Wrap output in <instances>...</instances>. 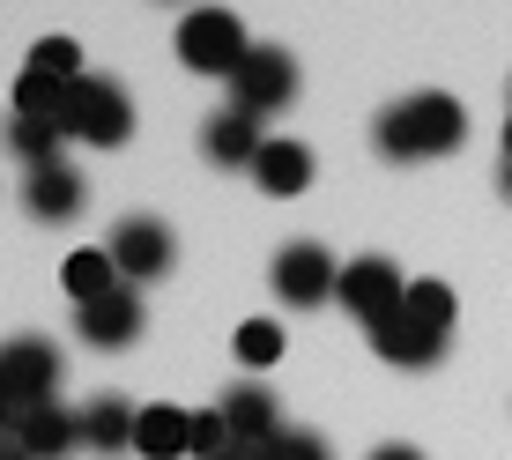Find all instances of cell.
<instances>
[{"label": "cell", "instance_id": "5b68a950", "mask_svg": "<svg viewBox=\"0 0 512 460\" xmlns=\"http://www.w3.org/2000/svg\"><path fill=\"white\" fill-rule=\"evenodd\" d=\"M268 282H275V297H282V305L312 312V305H327V297L342 290V260H334L320 238H290V245L275 253Z\"/></svg>", "mask_w": 512, "mask_h": 460}, {"label": "cell", "instance_id": "603a6c76", "mask_svg": "<svg viewBox=\"0 0 512 460\" xmlns=\"http://www.w3.org/2000/svg\"><path fill=\"white\" fill-rule=\"evenodd\" d=\"M238 438H231V423H223V409H201L193 416V460H216V453H231Z\"/></svg>", "mask_w": 512, "mask_h": 460}, {"label": "cell", "instance_id": "8992f818", "mask_svg": "<svg viewBox=\"0 0 512 460\" xmlns=\"http://www.w3.org/2000/svg\"><path fill=\"white\" fill-rule=\"evenodd\" d=\"M401 297H409V275H401L386 253H357V260H342V290H334V305L357 312L364 334H372L379 320H394Z\"/></svg>", "mask_w": 512, "mask_h": 460}, {"label": "cell", "instance_id": "d6986e66", "mask_svg": "<svg viewBox=\"0 0 512 460\" xmlns=\"http://www.w3.org/2000/svg\"><path fill=\"white\" fill-rule=\"evenodd\" d=\"M67 90H75V82H52L38 67H23V75H15V119H52V127H60Z\"/></svg>", "mask_w": 512, "mask_h": 460}, {"label": "cell", "instance_id": "f1b7e54d", "mask_svg": "<svg viewBox=\"0 0 512 460\" xmlns=\"http://www.w3.org/2000/svg\"><path fill=\"white\" fill-rule=\"evenodd\" d=\"M498 186H505V201H512V164H505V179H498Z\"/></svg>", "mask_w": 512, "mask_h": 460}, {"label": "cell", "instance_id": "9a60e30c", "mask_svg": "<svg viewBox=\"0 0 512 460\" xmlns=\"http://www.w3.org/2000/svg\"><path fill=\"white\" fill-rule=\"evenodd\" d=\"M216 409H223V423H231V438H238V446H253V453L268 446V438H282V409H275V394H268L260 379L231 386Z\"/></svg>", "mask_w": 512, "mask_h": 460}, {"label": "cell", "instance_id": "4fadbf2b", "mask_svg": "<svg viewBox=\"0 0 512 460\" xmlns=\"http://www.w3.org/2000/svg\"><path fill=\"white\" fill-rule=\"evenodd\" d=\"M253 186L268 193V201H297V193L312 186V149L297 134H268V149L253 156Z\"/></svg>", "mask_w": 512, "mask_h": 460}, {"label": "cell", "instance_id": "83f0119b", "mask_svg": "<svg viewBox=\"0 0 512 460\" xmlns=\"http://www.w3.org/2000/svg\"><path fill=\"white\" fill-rule=\"evenodd\" d=\"M505 164H512V119H505Z\"/></svg>", "mask_w": 512, "mask_h": 460}, {"label": "cell", "instance_id": "277c9868", "mask_svg": "<svg viewBox=\"0 0 512 460\" xmlns=\"http://www.w3.org/2000/svg\"><path fill=\"white\" fill-rule=\"evenodd\" d=\"M245 52H253V38H245V23L231 8H193L179 15V60L193 67V75H223L231 82L245 67Z\"/></svg>", "mask_w": 512, "mask_h": 460}, {"label": "cell", "instance_id": "44dd1931", "mask_svg": "<svg viewBox=\"0 0 512 460\" xmlns=\"http://www.w3.org/2000/svg\"><path fill=\"white\" fill-rule=\"evenodd\" d=\"M231 349H238L245 371H268V364L282 357V327H275V320H245V327L231 334Z\"/></svg>", "mask_w": 512, "mask_h": 460}, {"label": "cell", "instance_id": "8fae6325", "mask_svg": "<svg viewBox=\"0 0 512 460\" xmlns=\"http://www.w3.org/2000/svg\"><path fill=\"white\" fill-rule=\"evenodd\" d=\"M23 208L38 223H75L82 208H90V186H82V171L67 164H45V171H23Z\"/></svg>", "mask_w": 512, "mask_h": 460}, {"label": "cell", "instance_id": "cb8c5ba5", "mask_svg": "<svg viewBox=\"0 0 512 460\" xmlns=\"http://www.w3.org/2000/svg\"><path fill=\"white\" fill-rule=\"evenodd\" d=\"M253 460H334V453H327V438H312V431H282V438H268Z\"/></svg>", "mask_w": 512, "mask_h": 460}, {"label": "cell", "instance_id": "ba28073f", "mask_svg": "<svg viewBox=\"0 0 512 460\" xmlns=\"http://www.w3.org/2000/svg\"><path fill=\"white\" fill-rule=\"evenodd\" d=\"M290 97H297V60L282 45H253V52H245V67L231 75V104H238V112H253V119H268Z\"/></svg>", "mask_w": 512, "mask_h": 460}, {"label": "cell", "instance_id": "7402d4cb", "mask_svg": "<svg viewBox=\"0 0 512 460\" xmlns=\"http://www.w3.org/2000/svg\"><path fill=\"white\" fill-rule=\"evenodd\" d=\"M30 67L52 75V82H82V45L75 38H38L30 45Z\"/></svg>", "mask_w": 512, "mask_h": 460}, {"label": "cell", "instance_id": "6da1fadb", "mask_svg": "<svg viewBox=\"0 0 512 460\" xmlns=\"http://www.w3.org/2000/svg\"><path fill=\"white\" fill-rule=\"evenodd\" d=\"M372 141H379V156H394V164L453 156L468 141V112H461V97H446V90H416V97H401V104L379 112Z\"/></svg>", "mask_w": 512, "mask_h": 460}, {"label": "cell", "instance_id": "e0dca14e", "mask_svg": "<svg viewBox=\"0 0 512 460\" xmlns=\"http://www.w3.org/2000/svg\"><path fill=\"white\" fill-rule=\"evenodd\" d=\"M134 416H141V409H127L119 394L82 401V409H75V423H82V446H90V453H127V446H134Z\"/></svg>", "mask_w": 512, "mask_h": 460}, {"label": "cell", "instance_id": "d4e9b609", "mask_svg": "<svg viewBox=\"0 0 512 460\" xmlns=\"http://www.w3.org/2000/svg\"><path fill=\"white\" fill-rule=\"evenodd\" d=\"M372 460H423V453H416V446H379Z\"/></svg>", "mask_w": 512, "mask_h": 460}, {"label": "cell", "instance_id": "2e32d148", "mask_svg": "<svg viewBox=\"0 0 512 460\" xmlns=\"http://www.w3.org/2000/svg\"><path fill=\"white\" fill-rule=\"evenodd\" d=\"M201 149L216 156V164H245V171H253V156L268 149V134H260V119H253V112L223 104V112H216V119L201 127Z\"/></svg>", "mask_w": 512, "mask_h": 460}, {"label": "cell", "instance_id": "ac0fdd59", "mask_svg": "<svg viewBox=\"0 0 512 460\" xmlns=\"http://www.w3.org/2000/svg\"><path fill=\"white\" fill-rule=\"evenodd\" d=\"M60 282H67V297H75V312L97 305V297H112V290H119L112 245H82V253H67V260H60Z\"/></svg>", "mask_w": 512, "mask_h": 460}, {"label": "cell", "instance_id": "52a82bcc", "mask_svg": "<svg viewBox=\"0 0 512 460\" xmlns=\"http://www.w3.org/2000/svg\"><path fill=\"white\" fill-rule=\"evenodd\" d=\"M52 386H60V349H52L45 334H15V342H0V401H8L15 416L45 409Z\"/></svg>", "mask_w": 512, "mask_h": 460}, {"label": "cell", "instance_id": "7a4b0ae2", "mask_svg": "<svg viewBox=\"0 0 512 460\" xmlns=\"http://www.w3.org/2000/svg\"><path fill=\"white\" fill-rule=\"evenodd\" d=\"M453 312H461V305H453L446 282H409L401 312L372 327V349H379L386 364H401V371H423V364L446 357V342H453Z\"/></svg>", "mask_w": 512, "mask_h": 460}, {"label": "cell", "instance_id": "5bb4252c", "mask_svg": "<svg viewBox=\"0 0 512 460\" xmlns=\"http://www.w3.org/2000/svg\"><path fill=\"white\" fill-rule=\"evenodd\" d=\"M134 453L141 460H186L193 453V409H179V401H141Z\"/></svg>", "mask_w": 512, "mask_h": 460}, {"label": "cell", "instance_id": "f546056e", "mask_svg": "<svg viewBox=\"0 0 512 460\" xmlns=\"http://www.w3.org/2000/svg\"><path fill=\"white\" fill-rule=\"evenodd\" d=\"M0 460H23V453H15V446H0Z\"/></svg>", "mask_w": 512, "mask_h": 460}, {"label": "cell", "instance_id": "7c38bea8", "mask_svg": "<svg viewBox=\"0 0 512 460\" xmlns=\"http://www.w3.org/2000/svg\"><path fill=\"white\" fill-rule=\"evenodd\" d=\"M8 446L23 453V460H67V453L82 446V423H75V409L45 401V409H23V416H15Z\"/></svg>", "mask_w": 512, "mask_h": 460}, {"label": "cell", "instance_id": "484cf974", "mask_svg": "<svg viewBox=\"0 0 512 460\" xmlns=\"http://www.w3.org/2000/svg\"><path fill=\"white\" fill-rule=\"evenodd\" d=\"M8 431H15V409H8V401H0V446H8Z\"/></svg>", "mask_w": 512, "mask_h": 460}, {"label": "cell", "instance_id": "30bf717a", "mask_svg": "<svg viewBox=\"0 0 512 460\" xmlns=\"http://www.w3.org/2000/svg\"><path fill=\"white\" fill-rule=\"evenodd\" d=\"M141 327H149V312H141V290H127V282H119L112 297H97V305L75 312V334L90 349H134Z\"/></svg>", "mask_w": 512, "mask_h": 460}, {"label": "cell", "instance_id": "4316f807", "mask_svg": "<svg viewBox=\"0 0 512 460\" xmlns=\"http://www.w3.org/2000/svg\"><path fill=\"white\" fill-rule=\"evenodd\" d=\"M216 460H253V446H231V453H216Z\"/></svg>", "mask_w": 512, "mask_h": 460}, {"label": "cell", "instance_id": "9c48e42d", "mask_svg": "<svg viewBox=\"0 0 512 460\" xmlns=\"http://www.w3.org/2000/svg\"><path fill=\"white\" fill-rule=\"evenodd\" d=\"M112 260H119V282H127V290H141V282L171 275L179 238H171V223H156V216H127V223L112 230Z\"/></svg>", "mask_w": 512, "mask_h": 460}, {"label": "cell", "instance_id": "ffe728a7", "mask_svg": "<svg viewBox=\"0 0 512 460\" xmlns=\"http://www.w3.org/2000/svg\"><path fill=\"white\" fill-rule=\"evenodd\" d=\"M60 127L52 119H8V149L23 156V171H45V164H60Z\"/></svg>", "mask_w": 512, "mask_h": 460}, {"label": "cell", "instance_id": "3957f363", "mask_svg": "<svg viewBox=\"0 0 512 460\" xmlns=\"http://www.w3.org/2000/svg\"><path fill=\"white\" fill-rule=\"evenodd\" d=\"M60 134L67 141H90V149H119V141L134 134V97L119 90L112 75H82L75 90H67Z\"/></svg>", "mask_w": 512, "mask_h": 460}]
</instances>
